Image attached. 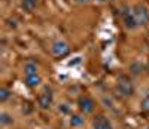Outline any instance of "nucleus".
<instances>
[{"label":"nucleus","instance_id":"obj_14","mask_svg":"<svg viewBox=\"0 0 149 129\" xmlns=\"http://www.w3.org/2000/svg\"><path fill=\"white\" fill-rule=\"evenodd\" d=\"M10 91L6 88H0V102H6L9 98H10Z\"/></svg>","mask_w":149,"mask_h":129},{"label":"nucleus","instance_id":"obj_17","mask_svg":"<svg viewBox=\"0 0 149 129\" xmlns=\"http://www.w3.org/2000/svg\"><path fill=\"white\" fill-rule=\"evenodd\" d=\"M76 2H78V3H86L88 0H76Z\"/></svg>","mask_w":149,"mask_h":129},{"label":"nucleus","instance_id":"obj_6","mask_svg":"<svg viewBox=\"0 0 149 129\" xmlns=\"http://www.w3.org/2000/svg\"><path fill=\"white\" fill-rule=\"evenodd\" d=\"M51 52L54 57H64L67 52H69V45L64 42V40H55L52 45H51Z\"/></svg>","mask_w":149,"mask_h":129},{"label":"nucleus","instance_id":"obj_15","mask_svg":"<svg viewBox=\"0 0 149 129\" xmlns=\"http://www.w3.org/2000/svg\"><path fill=\"white\" fill-rule=\"evenodd\" d=\"M58 111L63 113V114H70L72 108H70L69 104H60V106H58Z\"/></svg>","mask_w":149,"mask_h":129},{"label":"nucleus","instance_id":"obj_18","mask_svg":"<svg viewBox=\"0 0 149 129\" xmlns=\"http://www.w3.org/2000/svg\"><path fill=\"white\" fill-rule=\"evenodd\" d=\"M110 2H116V0H110Z\"/></svg>","mask_w":149,"mask_h":129},{"label":"nucleus","instance_id":"obj_2","mask_svg":"<svg viewBox=\"0 0 149 129\" xmlns=\"http://www.w3.org/2000/svg\"><path fill=\"white\" fill-rule=\"evenodd\" d=\"M133 14L136 17V21H137V25L142 27V25H146L149 22V12L146 9V6L137 3L133 6Z\"/></svg>","mask_w":149,"mask_h":129},{"label":"nucleus","instance_id":"obj_3","mask_svg":"<svg viewBox=\"0 0 149 129\" xmlns=\"http://www.w3.org/2000/svg\"><path fill=\"white\" fill-rule=\"evenodd\" d=\"M121 15H122V22H124V25H125L128 30H134V28L139 27L137 21H136V17H134V14H133V9H130L128 6H125V8L122 9Z\"/></svg>","mask_w":149,"mask_h":129},{"label":"nucleus","instance_id":"obj_8","mask_svg":"<svg viewBox=\"0 0 149 129\" xmlns=\"http://www.w3.org/2000/svg\"><path fill=\"white\" fill-rule=\"evenodd\" d=\"M24 83H26L27 88L30 89H34L37 88L40 83H42V79H40V76L39 74H33V76H26V79H24Z\"/></svg>","mask_w":149,"mask_h":129},{"label":"nucleus","instance_id":"obj_4","mask_svg":"<svg viewBox=\"0 0 149 129\" xmlns=\"http://www.w3.org/2000/svg\"><path fill=\"white\" fill-rule=\"evenodd\" d=\"M78 107H79L81 113H84V114H91V113L94 111V108H95V102L93 101V98L86 97V95H82V97H79V99H78Z\"/></svg>","mask_w":149,"mask_h":129},{"label":"nucleus","instance_id":"obj_16","mask_svg":"<svg viewBox=\"0 0 149 129\" xmlns=\"http://www.w3.org/2000/svg\"><path fill=\"white\" fill-rule=\"evenodd\" d=\"M142 110L149 111V97H146V98L142 101Z\"/></svg>","mask_w":149,"mask_h":129},{"label":"nucleus","instance_id":"obj_1","mask_svg":"<svg viewBox=\"0 0 149 129\" xmlns=\"http://www.w3.org/2000/svg\"><path fill=\"white\" fill-rule=\"evenodd\" d=\"M116 91H118L119 95H122L124 98L133 97V94H134L133 82L128 79V77H125V76L119 77V79H118V83H116Z\"/></svg>","mask_w":149,"mask_h":129},{"label":"nucleus","instance_id":"obj_12","mask_svg":"<svg viewBox=\"0 0 149 129\" xmlns=\"http://www.w3.org/2000/svg\"><path fill=\"white\" fill-rule=\"evenodd\" d=\"M39 3V0H21V6L24 8V10H27V12H31L36 5Z\"/></svg>","mask_w":149,"mask_h":129},{"label":"nucleus","instance_id":"obj_5","mask_svg":"<svg viewBox=\"0 0 149 129\" xmlns=\"http://www.w3.org/2000/svg\"><path fill=\"white\" fill-rule=\"evenodd\" d=\"M37 104H39V107L43 108V110H48L49 107H51V104H52V92H51L49 88H45V91L39 95Z\"/></svg>","mask_w":149,"mask_h":129},{"label":"nucleus","instance_id":"obj_7","mask_svg":"<svg viewBox=\"0 0 149 129\" xmlns=\"http://www.w3.org/2000/svg\"><path fill=\"white\" fill-rule=\"evenodd\" d=\"M93 126H94V129H113L110 122H109V119L103 114H97L93 119Z\"/></svg>","mask_w":149,"mask_h":129},{"label":"nucleus","instance_id":"obj_10","mask_svg":"<svg viewBox=\"0 0 149 129\" xmlns=\"http://www.w3.org/2000/svg\"><path fill=\"white\" fill-rule=\"evenodd\" d=\"M84 123H85V119L82 114H72L70 116V126L72 128H81V126H84Z\"/></svg>","mask_w":149,"mask_h":129},{"label":"nucleus","instance_id":"obj_11","mask_svg":"<svg viewBox=\"0 0 149 129\" xmlns=\"http://www.w3.org/2000/svg\"><path fill=\"white\" fill-rule=\"evenodd\" d=\"M12 123H14V117H12L9 113H6V111L0 113V126L6 128V126H10Z\"/></svg>","mask_w":149,"mask_h":129},{"label":"nucleus","instance_id":"obj_9","mask_svg":"<svg viewBox=\"0 0 149 129\" xmlns=\"http://www.w3.org/2000/svg\"><path fill=\"white\" fill-rule=\"evenodd\" d=\"M24 76H33V74H37L39 71V67H37V64L34 61H29L24 64Z\"/></svg>","mask_w":149,"mask_h":129},{"label":"nucleus","instance_id":"obj_13","mask_svg":"<svg viewBox=\"0 0 149 129\" xmlns=\"http://www.w3.org/2000/svg\"><path fill=\"white\" fill-rule=\"evenodd\" d=\"M130 71H131L133 74L137 76V74H140V73L143 71V66H142L140 62H133L131 66H130Z\"/></svg>","mask_w":149,"mask_h":129},{"label":"nucleus","instance_id":"obj_19","mask_svg":"<svg viewBox=\"0 0 149 129\" xmlns=\"http://www.w3.org/2000/svg\"><path fill=\"white\" fill-rule=\"evenodd\" d=\"M146 129H149V126H148V128H146Z\"/></svg>","mask_w":149,"mask_h":129}]
</instances>
